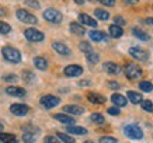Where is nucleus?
<instances>
[{"instance_id": "8fccbe9b", "label": "nucleus", "mask_w": 153, "mask_h": 143, "mask_svg": "<svg viewBox=\"0 0 153 143\" xmlns=\"http://www.w3.org/2000/svg\"><path fill=\"white\" fill-rule=\"evenodd\" d=\"M1 130H3V125L0 124V132H1Z\"/></svg>"}, {"instance_id": "7c9ffc66", "label": "nucleus", "mask_w": 153, "mask_h": 143, "mask_svg": "<svg viewBox=\"0 0 153 143\" xmlns=\"http://www.w3.org/2000/svg\"><path fill=\"white\" fill-rule=\"evenodd\" d=\"M56 136L62 140L63 143H74V139L72 138V136H69L68 133H62V132H58L56 133Z\"/></svg>"}, {"instance_id": "f8f14e48", "label": "nucleus", "mask_w": 153, "mask_h": 143, "mask_svg": "<svg viewBox=\"0 0 153 143\" xmlns=\"http://www.w3.org/2000/svg\"><path fill=\"white\" fill-rule=\"evenodd\" d=\"M6 93L11 97H24L27 94V91L23 87H19V86H9L6 88Z\"/></svg>"}, {"instance_id": "4468645a", "label": "nucleus", "mask_w": 153, "mask_h": 143, "mask_svg": "<svg viewBox=\"0 0 153 143\" xmlns=\"http://www.w3.org/2000/svg\"><path fill=\"white\" fill-rule=\"evenodd\" d=\"M52 48H53V51L56 53H59V55H69L70 53V49L65 44H62V42H52Z\"/></svg>"}, {"instance_id": "9b49d317", "label": "nucleus", "mask_w": 153, "mask_h": 143, "mask_svg": "<svg viewBox=\"0 0 153 143\" xmlns=\"http://www.w3.org/2000/svg\"><path fill=\"white\" fill-rule=\"evenodd\" d=\"M63 73H65L68 77H77V76H80V74L83 73V69H82V66H79V65H69L63 69Z\"/></svg>"}, {"instance_id": "cd10ccee", "label": "nucleus", "mask_w": 153, "mask_h": 143, "mask_svg": "<svg viewBox=\"0 0 153 143\" xmlns=\"http://www.w3.org/2000/svg\"><path fill=\"white\" fill-rule=\"evenodd\" d=\"M94 16H96L98 20H101V21H107V20L110 19V13L105 11V10H102V9H96L94 10Z\"/></svg>"}, {"instance_id": "3c124183", "label": "nucleus", "mask_w": 153, "mask_h": 143, "mask_svg": "<svg viewBox=\"0 0 153 143\" xmlns=\"http://www.w3.org/2000/svg\"><path fill=\"white\" fill-rule=\"evenodd\" d=\"M84 143H93V142H90V140H87V142H84Z\"/></svg>"}, {"instance_id": "2eb2a0df", "label": "nucleus", "mask_w": 153, "mask_h": 143, "mask_svg": "<svg viewBox=\"0 0 153 143\" xmlns=\"http://www.w3.org/2000/svg\"><path fill=\"white\" fill-rule=\"evenodd\" d=\"M87 100L91 104H104L105 102V97L101 96V94H98V93H87Z\"/></svg>"}, {"instance_id": "79ce46f5", "label": "nucleus", "mask_w": 153, "mask_h": 143, "mask_svg": "<svg viewBox=\"0 0 153 143\" xmlns=\"http://www.w3.org/2000/svg\"><path fill=\"white\" fill-rule=\"evenodd\" d=\"M98 3L108 6V7H112V6H115V0H98Z\"/></svg>"}, {"instance_id": "c9c22d12", "label": "nucleus", "mask_w": 153, "mask_h": 143, "mask_svg": "<svg viewBox=\"0 0 153 143\" xmlns=\"http://www.w3.org/2000/svg\"><path fill=\"white\" fill-rule=\"evenodd\" d=\"M10 31H11V27L9 24L4 21H0V34H9Z\"/></svg>"}, {"instance_id": "f704fd0d", "label": "nucleus", "mask_w": 153, "mask_h": 143, "mask_svg": "<svg viewBox=\"0 0 153 143\" xmlns=\"http://www.w3.org/2000/svg\"><path fill=\"white\" fill-rule=\"evenodd\" d=\"M86 58H87V60L90 62V63H97L98 60H100V56H98L94 51L90 52V53H87V55H86Z\"/></svg>"}, {"instance_id": "37998d69", "label": "nucleus", "mask_w": 153, "mask_h": 143, "mask_svg": "<svg viewBox=\"0 0 153 143\" xmlns=\"http://www.w3.org/2000/svg\"><path fill=\"white\" fill-rule=\"evenodd\" d=\"M114 23H115L117 25H120V27H121V25H124V24H125V20L122 19V17H120V16H117L115 19H114Z\"/></svg>"}, {"instance_id": "58836bf2", "label": "nucleus", "mask_w": 153, "mask_h": 143, "mask_svg": "<svg viewBox=\"0 0 153 143\" xmlns=\"http://www.w3.org/2000/svg\"><path fill=\"white\" fill-rule=\"evenodd\" d=\"M100 143H117V139L112 136H102L100 138Z\"/></svg>"}, {"instance_id": "39448f33", "label": "nucleus", "mask_w": 153, "mask_h": 143, "mask_svg": "<svg viewBox=\"0 0 153 143\" xmlns=\"http://www.w3.org/2000/svg\"><path fill=\"white\" fill-rule=\"evenodd\" d=\"M125 76L129 80H136V79H139L142 76V69L135 63H128L125 66Z\"/></svg>"}, {"instance_id": "49530a36", "label": "nucleus", "mask_w": 153, "mask_h": 143, "mask_svg": "<svg viewBox=\"0 0 153 143\" xmlns=\"http://www.w3.org/2000/svg\"><path fill=\"white\" fill-rule=\"evenodd\" d=\"M145 23L148 24V25H152V27H153V17H150V19H146V20H145Z\"/></svg>"}, {"instance_id": "a878e982", "label": "nucleus", "mask_w": 153, "mask_h": 143, "mask_svg": "<svg viewBox=\"0 0 153 143\" xmlns=\"http://www.w3.org/2000/svg\"><path fill=\"white\" fill-rule=\"evenodd\" d=\"M132 34H134L138 39H140V41H149V39H150L149 34L145 33L143 30H140V28H134V30H132Z\"/></svg>"}, {"instance_id": "ddd939ff", "label": "nucleus", "mask_w": 153, "mask_h": 143, "mask_svg": "<svg viewBox=\"0 0 153 143\" xmlns=\"http://www.w3.org/2000/svg\"><path fill=\"white\" fill-rule=\"evenodd\" d=\"M79 23L83 24V25H88V27H97V21H96L91 16H88V14H86V13L79 14Z\"/></svg>"}, {"instance_id": "dca6fc26", "label": "nucleus", "mask_w": 153, "mask_h": 143, "mask_svg": "<svg viewBox=\"0 0 153 143\" xmlns=\"http://www.w3.org/2000/svg\"><path fill=\"white\" fill-rule=\"evenodd\" d=\"M102 69L105 70L108 74H118L121 73V67L117 63H112V62H107L102 65Z\"/></svg>"}, {"instance_id": "a19ab883", "label": "nucleus", "mask_w": 153, "mask_h": 143, "mask_svg": "<svg viewBox=\"0 0 153 143\" xmlns=\"http://www.w3.org/2000/svg\"><path fill=\"white\" fill-rule=\"evenodd\" d=\"M108 114L110 115H120L121 111H120V107H111V108H108Z\"/></svg>"}, {"instance_id": "4c0bfd02", "label": "nucleus", "mask_w": 153, "mask_h": 143, "mask_svg": "<svg viewBox=\"0 0 153 143\" xmlns=\"http://www.w3.org/2000/svg\"><path fill=\"white\" fill-rule=\"evenodd\" d=\"M3 80L7 82V83H17V82H19V77H17L16 74H6V76H3Z\"/></svg>"}, {"instance_id": "423d86ee", "label": "nucleus", "mask_w": 153, "mask_h": 143, "mask_svg": "<svg viewBox=\"0 0 153 143\" xmlns=\"http://www.w3.org/2000/svg\"><path fill=\"white\" fill-rule=\"evenodd\" d=\"M24 35H25V38H27L28 41H31V42H41V41H44V38H45L44 33L38 31L35 28H27V30L24 31Z\"/></svg>"}, {"instance_id": "2f4dec72", "label": "nucleus", "mask_w": 153, "mask_h": 143, "mask_svg": "<svg viewBox=\"0 0 153 143\" xmlns=\"http://www.w3.org/2000/svg\"><path fill=\"white\" fill-rule=\"evenodd\" d=\"M90 119L93 121L94 124H98V125H101V124H104V116L101 115V114H98V112H94V114H91L90 115Z\"/></svg>"}, {"instance_id": "9d476101", "label": "nucleus", "mask_w": 153, "mask_h": 143, "mask_svg": "<svg viewBox=\"0 0 153 143\" xmlns=\"http://www.w3.org/2000/svg\"><path fill=\"white\" fill-rule=\"evenodd\" d=\"M28 111H30V107L25 105V104H20V102L13 104V105L10 107V112L16 116H24Z\"/></svg>"}, {"instance_id": "de8ad7c7", "label": "nucleus", "mask_w": 153, "mask_h": 143, "mask_svg": "<svg viewBox=\"0 0 153 143\" xmlns=\"http://www.w3.org/2000/svg\"><path fill=\"white\" fill-rule=\"evenodd\" d=\"M88 84H90L88 80H82V82H79V86H88Z\"/></svg>"}, {"instance_id": "a211bd4d", "label": "nucleus", "mask_w": 153, "mask_h": 143, "mask_svg": "<svg viewBox=\"0 0 153 143\" xmlns=\"http://www.w3.org/2000/svg\"><path fill=\"white\" fill-rule=\"evenodd\" d=\"M88 37L91 38V41L94 42H101V41H105L107 39V34L102 33V31H90L88 33Z\"/></svg>"}, {"instance_id": "b1692460", "label": "nucleus", "mask_w": 153, "mask_h": 143, "mask_svg": "<svg viewBox=\"0 0 153 143\" xmlns=\"http://www.w3.org/2000/svg\"><path fill=\"white\" fill-rule=\"evenodd\" d=\"M66 130H68V133H72V135H86L87 133V130L84 129V128L76 126V125H69V126L66 128Z\"/></svg>"}, {"instance_id": "f03ea898", "label": "nucleus", "mask_w": 153, "mask_h": 143, "mask_svg": "<svg viewBox=\"0 0 153 143\" xmlns=\"http://www.w3.org/2000/svg\"><path fill=\"white\" fill-rule=\"evenodd\" d=\"M124 135L132 140H140L143 138V132L138 125H126L124 128Z\"/></svg>"}, {"instance_id": "c85d7f7f", "label": "nucleus", "mask_w": 153, "mask_h": 143, "mask_svg": "<svg viewBox=\"0 0 153 143\" xmlns=\"http://www.w3.org/2000/svg\"><path fill=\"white\" fill-rule=\"evenodd\" d=\"M23 79L25 83H34L35 82V74L33 73V72H30V70H24L23 72Z\"/></svg>"}, {"instance_id": "20e7f679", "label": "nucleus", "mask_w": 153, "mask_h": 143, "mask_svg": "<svg viewBox=\"0 0 153 143\" xmlns=\"http://www.w3.org/2000/svg\"><path fill=\"white\" fill-rule=\"evenodd\" d=\"M44 19L47 20L48 23L59 24V23H62L63 17H62V13H60V11H58V10H55V9H47L45 11H44Z\"/></svg>"}, {"instance_id": "1a4fd4ad", "label": "nucleus", "mask_w": 153, "mask_h": 143, "mask_svg": "<svg viewBox=\"0 0 153 143\" xmlns=\"http://www.w3.org/2000/svg\"><path fill=\"white\" fill-rule=\"evenodd\" d=\"M60 102L59 97H55V96H51V94H48V96H44L41 98V105L44 108H47V110H51V108H55L58 104Z\"/></svg>"}, {"instance_id": "c756f323", "label": "nucleus", "mask_w": 153, "mask_h": 143, "mask_svg": "<svg viewBox=\"0 0 153 143\" xmlns=\"http://www.w3.org/2000/svg\"><path fill=\"white\" fill-rule=\"evenodd\" d=\"M139 88L142 91H146V93H150L153 90V84L148 80H143V82H140L139 83Z\"/></svg>"}, {"instance_id": "09e8293b", "label": "nucleus", "mask_w": 153, "mask_h": 143, "mask_svg": "<svg viewBox=\"0 0 153 143\" xmlns=\"http://www.w3.org/2000/svg\"><path fill=\"white\" fill-rule=\"evenodd\" d=\"M76 4H80V6H83L84 4V0H73Z\"/></svg>"}, {"instance_id": "5701e85b", "label": "nucleus", "mask_w": 153, "mask_h": 143, "mask_svg": "<svg viewBox=\"0 0 153 143\" xmlns=\"http://www.w3.org/2000/svg\"><path fill=\"white\" fill-rule=\"evenodd\" d=\"M34 65L35 67L39 70H47L48 67V62L45 58H42V56H37V58H34Z\"/></svg>"}, {"instance_id": "7ed1b4c3", "label": "nucleus", "mask_w": 153, "mask_h": 143, "mask_svg": "<svg viewBox=\"0 0 153 143\" xmlns=\"http://www.w3.org/2000/svg\"><path fill=\"white\" fill-rule=\"evenodd\" d=\"M16 17L24 24H37L38 23L37 17L25 9H19L17 10V11H16Z\"/></svg>"}, {"instance_id": "473e14b6", "label": "nucleus", "mask_w": 153, "mask_h": 143, "mask_svg": "<svg viewBox=\"0 0 153 143\" xmlns=\"http://www.w3.org/2000/svg\"><path fill=\"white\" fill-rule=\"evenodd\" d=\"M140 107L143 111H148V112H153V102L149 101V100H143L140 102Z\"/></svg>"}, {"instance_id": "a18cd8bd", "label": "nucleus", "mask_w": 153, "mask_h": 143, "mask_svg": "<svg viewBox=\"0 0 153 143\" xmlns=\"http://www.w3.org/2000/svg\"><path fill=\"white\" fill-rule=\"evenodd\" d=\"M125 4H136L138 3V0H122Z\"/></svg>"}, {"instance_id": "f257e3e1", "label": "nucleus", "mask_w": 153, "mask_h": 143, "mask_svg": "<svg viewBox=\"0 0 153 143\" xmlns=\"http://www.w3.org/2000/svg\"><path fill=\"white\" fill-rule=\"evenodd\" d=\"M1 53H3V58H4L7 62H10V63H19L20 60H21V53H20V51L16 49V48H11V46L1 48Z\"/></svg>"}, {"instance_id": "c03bdc74", "label": "nucleus", "mask_w": 153, "mask_h": 143, "mask_svg": "<svg viewBox=\"0 0 153 143\" xmlns=\"http://www.w3.org/2000/svg\"><path fill=\"white\" fill-rule=\"evenodd\" d=\"M108 87H110V88H114V90H118L121 86L117 83V82H108Z\"/></svg>"}, {"instance_id": "bb28decb", "label": "nucleus", "mask_w": 153, "mask_h": 143, "mask_svg": "<svg viewBox=\"0 0 153 143\" xmlns=\"http://www.w3.org/2000/svg\"><path fill=\"white\" fill-rule=\"evenodd\" d=\"M126 94H128V98H129V101L132 102V104H140V102L143 101L142 94H139V93H136V91H128Z\"/></svg>"}, {"instance_id": "0eeeda50", "label": "nucleus", "mask_w": 153, "mask_h": 143, "mask_svg": "<svg viewBox=\"0 0 153 143\" xmlns=\"http://www.w3.org/2000/svg\"><path fill=\"white\" fill-rule=\"evenodd\" d=\"M129 55L136 60H142V62H146L149 59V52L142 49V48H138V46H132L129 49Z\"/></svg>"}, {"instance_id": "4be33fe9", "label": "nucleus", "mask_w": 153, "mask_h": 143, "mask_svg": "<svg viewBox=\"0 0 153 143\" xmlns=\"http://www.w3.org/2000/svg\"><path fill=\"white\" fill-rule=\"evenodd\" d=\"M110 35H111L112 38H121L122 37V34H124V30H122V27H120V25H117V24H112V25H110Z\"/></svg>"}, {"instance_id": "412c9836", "label": "nucleus", "mask_w": 153, "mask_h": 143, "mask_svg": "<svg viewBox=\"0 0 153 143\" xmlns=\"http://www.w3.org/2000/svg\"><path fill=\"white\" fill-rule=\"evenodd\" d=\"M53 118H55L56 121H59V122L66 124V125H73L74 124L73 118H72V116H69V115H66V114H55V115H53Z\"/></svg>"}, {"instance_id": "aec40b11", "label": "nucleus", "mask_w": 153, "mask_h": 143, "mask_svg": "<svg viewBox=\"0 0 153 143\" xmlns=\"http://www.w3.org/2000/svg\"><path fill=\"white\" fill-rule=\"evenodd\" d=\"M69 28H70V31H72L74 35L83 37L84 34H86V30H84V27H82V24H79V23H70Z\"/></svg>"}, {"instance_id": "f3484780", "label": "nucleus", "mask_w": 153, "mask_h": 143, "mask_svg": "<svg viewBox=\"0 0 153 143\" xmlns=\"http://www.w3.org/2000/svg\"><path fill=\"white\" fill-rule=\"evenodd\" d=\"M63 111L68 114H72V115H82L84 112V108L80 105H65Z\"/></svg>"}, {"instance_id": "6e6552de", "label": "nucleus", "mask_w": 153, "mask_h": 143, "mask_svg": "<svg viewBox=\"0 0 153 143\" xmlns=\"http://www.w3.org/2000/svg\"><path fill=\"white\" fill-rule=\"evenodd\" d=\"M38 135H39V129L37 128H25V130L23 132L24 143H35Z\"/></svg>"}, {"instance_id": "393cba45", "label": "nucleus", "mask_w": 153, "mask_h": 143, "mask_svg": "<svg viewBox=\"0 0 153 143\" xmlns=\"http://www.w3.org/2000/svg\"><path fill=\"white\" fill-rule=\"evenodd\" d=\"M0 142L1 143H17V138L11 133H4V132H0Z\"/></svg>"}, {"instance_id": "6ab92c4d", "label": "nucleus", "mask_w": 153, "mask_h": 143, "mask_svg": "<svg viewBox=\"0 0 153 143\" xmlns=\"http://www.w3.org/2000/svg\"><path fill=\"white\" fill-rule=\"evenodd\" d=\"M111 101L114 102V105L115 107H125L128 104V100H126L124 96H121V94H112L111 96Z\"/></svg>"}, {"instance_id": "72a5a7b5", "label": "nucleus", "mask_w": 153, "mask_h": 143, "mask_svg": "<svg viewBox=\"0 0 153 143\" xmlns=\"http://www.w3.org/2000/svg\"><path fill=\"white\" fill-rule=\"evenodd\" d=\"M79 48H80V51L84 52L86 55H87V53H90V52H93V48H91V45H90L88 42H80Z\"/></svg>"}, {"instance_id": "e433bc0d", "label": "nucleus", "mask_w": 153, "mask_h": 143, "mask_svg": "<svg viewBox=\"0 0 153 143\" xmlns=\"http://www.w3.org/2000/svg\"><path fill=\"white\" fill-rule=\"evenodd\" d=\"M24 4H27L28 7L35 9V10L39 9V1H38V0H24Z\"/></svg>"}, {"instance_id": "ea45409f", "label": "nucleus", "mask_w": 153, "mask_h": 143, "mask_svg": "<svg viewBox=\"0 0 153 143\" xmlns=\"http://www.w3.org/2000/svg\"><path fill=\"white\" fill-rule=\"evenodd\" d=\"M44 143H60L58 136H47L44 139Z\"/></svg>"}]
</instances>
